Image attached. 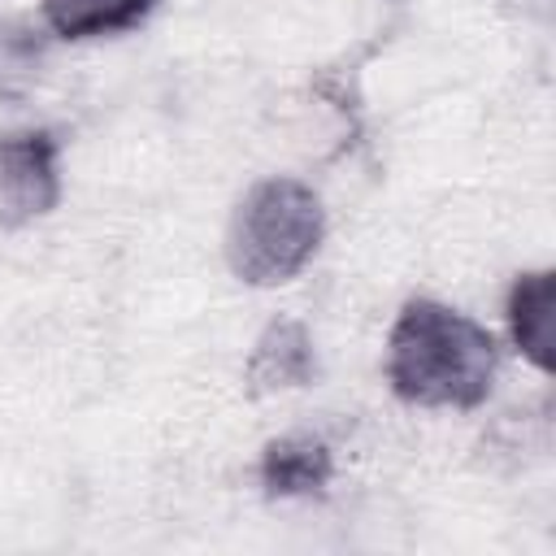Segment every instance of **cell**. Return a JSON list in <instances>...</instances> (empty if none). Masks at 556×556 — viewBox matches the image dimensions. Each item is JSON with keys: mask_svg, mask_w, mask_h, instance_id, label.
<instances>
[{"mask_svg": "<svg viewBox=\"0 0 556 556\" xmlns=\"http://www.w3.org/2000/svg\"><path fill=\"white\" fill-rule=\"evenodd\" d=\"M326 239L321 195L300 178H261L230 213L226 261L248 287L291 282Z\"/></svg>", "mask_w": 556, "mask_h": 556, "instance_id": "obj_2", "label": "cell"}, {"mask_svg": "<svg viewBox=\"0 0 556 556\" xmlns=\"http://www.w3.org/2000/svg\"><path fill=\"white\" fill-rule=\"evenodd\" d=\"M313 378H317V348L308 326L295 317H274L248 352L243 387L252 395H274V391L308 387Z\"/></svg>", "mask_w": 556, "mask_h": 556, "instance_id": "obj_4", "label": "cell"}, {"mask_svg": "<svg viewBox=\"0 0 556 556\" xmlns=\"http://www.w3.org/2000/svg\"><path fill=\"white\" fill-rule=\"evenodd\" d=\"M334 478V452L317 434H278L261 447L256 482L269 500L321 495Z\"/></svg>", "mask_w": 556, "mask_h": 556, "instance_id": "obj_6", "label": "cell"}, {"mask_svg": "<svg viewBox=\"0 0 556 556\" xmlns=\"http://www.w3.org/2000/svg\"><path fill=\"white\" fill-rule=\"evenodd\" d=\"M61 200V139L48 126L0 135V226L17 230L48 217Z\"/></svg>", "mask_w": 556, "mask_h": 556, "instance_id": "obj_3", "label": "cell"}, {"mask_svg": "<svg viewBox=\"0 0 556 556\" xmlns=\"http://www.w3.org/2000/svg\"><path fill=\"white\" fill-rule=\"evenodd\" d=\"M161 0H43V22L56 39H104L135 30Z\"/></svg>", "mask_w": 556, "mask_h": 556, "instance_id": "obj_7", "label": "cell"}, {"mask_svg": "<svg viewBox=\"0 0 556 556\" xmlns=\"http://www.w3.org/2000/svg\"><path fill=\"white\" fill-rule=\"evenodd\" d=\"M504 317H508L513 348L539 374H552L556 369V274L552 269L517 274L508 287Z\"/></svg>", "mask_w": 556, "mask_h": 556, "instance_id": "obj_5", "label": "cell"}, {"mask_svg": "<svg viewBox=\"0 0 556 556\" xmlns=\"http://www.w3.org/2000/svg\"><path fill=\"white\" fill-rule=\"evenodd\" d=\"M495 334L469 313L417 295L387 339V382L413 408H478L495 382Z\"/></svg>", "mask_w": 556, "mask_h": 556, "instance_id": "obj_1", "label": "cell"}]
</instances>
